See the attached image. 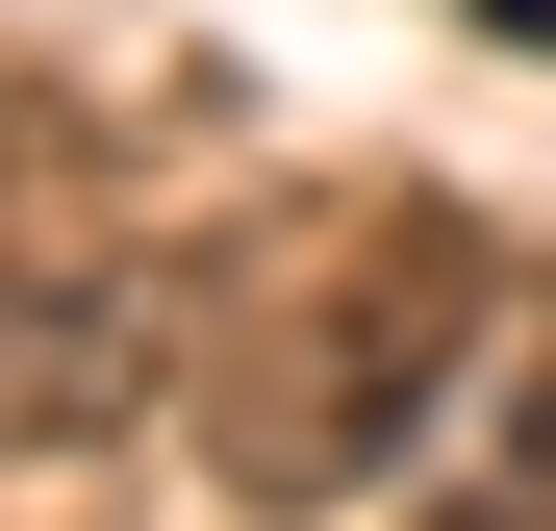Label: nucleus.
Wrapping results in <instances>:
<instances>
[{
  "mask_svg": "<svg viewBox=\"0 0 556 531\" xmlns=\"http://www.w3.org/2000/svg\"><path fill=\"white\" fill-rule=\"evenodd\" d=\"M405 531H556V304L506 329V405H481V430H455V481H430Z\"/></svg>",
  "mask_w": 556,
  "mask_h": 531,
  "instance_id": "7ed1b4c3",
  "label": "nucleus"
},
{
  "mask_svg": "<svg viewBox=\"0 0 556 531\" xmlns=\"http://www.w3.org/2000/svg\"><path fill=\"white\" fill-rule=\"evenodd\" d=\"M481 228L455 203H354V228H304L278 253V304L228 329V481L253 506H380L430 430H455V380H481Z\"/></svg>",
  "mask_w": 556,
  "mask_h": 531,
  "instance_id": "f257e3e1",
  "label": "nucleus"
},
{
  "mask_svg": "<svg viewBox=\"0 0 556 531\" xmlns=\"http://www.w3.org/2000/svg\"><path fill=\"white\" fill-rule=\"evenodd\" d=\"M177 380V304L76 228H0V456H127V405Z\"/></svg>",
  "mask_w": 556,
  "mask_h": 531,
  "instance_id": "f03ea898",
  "label": "nucleus"
}]
</instances>
